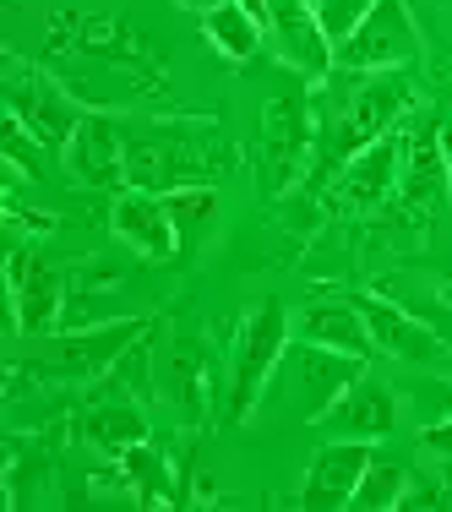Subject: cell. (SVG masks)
I'll list each match as a JSON object with an SVG mask.
<instances>
[{"label":"cell","mask_w":452,"mask_h":512,"mask_svg":"<svg viewBox=\"0 0 452 512\" xmlns=\"http://www.w3.org/2000/svg\"><path fill=\"white\" fill-rule=\"evenodd\" d=\"M311 6H316V22H322V33L333 39V50H338V44H344L349 33L376 11V0H311Z\"/></svg>","instance_id":"cell-25"},{"label":"cell","mask_w":452,"mask_h":512,"mask_svg":"<svg viewBox=\"0 0 452 512\" xmlns=\"http://www.w3.org/2000/svg\"><path fill=\"white\" fill-rule=\"evenodd\" d=\"M126 180L142 191H175V186H207L213 164L191 148L186 131L175 126H148L137 137H126Z\"/></svg>","instance_id":"cell-2"},{"label":"cell","mask_w":452,"mask_h":512,"mask_svg":"<svg viewBox=\"0 0 452 512\" xmlns=\"http://www.w3.org/2000/svg\"><path fill=\"white\" fill-rule=\"evenodd\" d=\"M420 55V33H414V17L403 0H376V11L338 44V71H398Z\"/></svg>","instance_id":"cell-5"},{"label":"cell","mask_w":452,"mask_h":512,"mask_svg":"<svg viewBox=\"0 0 452 512\" xmlns=\"http://www.w3.org/2000/svg\"><path fill=\"white\" fill-rule=\"evenodd\" d=\"M278 371L289 376V393H295V414H300V420H322V414L365 376V360L360 355H338V349H322V344H305V338H300V344L284 349Z\"/></svg>","instance_id":"cell-3"},{"label":"cell","mask_w":452,"mask_h":512,"mask_svg":"<svg viewBox=\"0 0 452 512\" xmlns=\"http://www.w3.org/2000/svg\"><path fill=\"white\" fill-rule=\"evenodd\" d=\"M409 109V82L403 77H371V82H354V99L338 109L333 120V158L338 164H349L360 148H371L376 137H387V131L398 126V115Z\"/></svg>","instance_id":"cell-6"},{"label":"cell","mask_w":452,"mask_h":512,"mask_svg":"<svg viewBox=\"0 0 452 512\" xmlns=\"http://www.w3.org/2000/svg\"><path fill=\"white\" fill-rule=\"evenodd\" d=\"M66 175L77 186H126V131L109 115H82L66 148Z\"/></svg>","instance_id":"cell-12"},{"label":"cell","mask_w":452,"mask_h":512,"mask_svg":"<svg viewBox=\"0 0 452 512\" xmlns=\"http://www.w3.org/2000/svg\"><path fill=\"white\" fill-rule=\"evenodd\" d=\"M11 306H17V333L39 338L66 322V273L55 262H33L22 246H11Z\"/></svg>","instance_id":"cell-8"},{"label":"cell","mask_w":452,"mask_h":512,"mask_svg":"<svg viewBox=\"0 0 452 512\" xmlns=\"http://www.w3.org/2000/svg\"><path fill=\"white\" fill-rule=\"evenodd\" d=\"M186 11H213V6H224V0H180Z\"/></svg>","instance_id":"cell-28"},{"label":"cell","mask_w":452,"mask_h":512,"mask_svg":"<svg viewBox=\"0 0 452 512\" xmlns=\"http://www.w3.org/2000/svg\"><path fill=\"white\" fill-rule=\"evenodd\" d=\"M360 311H365V327H371L376 349L393 360H409V365H425V360H442L452 355V344L436 327H425L414 311H403L398 300H382V295H360Z\"/></svg>","instance_id":"cell-13"},{"label":"cell","mask_w":452,"mask_h":512,"mask_svg":"<svg viewBox=\"0 0 452 512\" xmlns=\"http://www.w3.org/2000/svg\"><path fill=\"white\" fill-rule=\"evenodd\" d=\"M82 436L93 447H104V453H131L137 442H148V420L131 404H99L82 414Z\"/></svg>","instance_id":"cell-20"},{"label":"cell","mask_w":452,"mask_h":512,"mask_svg":"<svg viewBox=\"0 0 452 512\" xmlns=\"http://www.w3.org/2000/svg\"><path fill=\"white\" fill-rule=\"evenodd\" d=\"M202 28H207V39H213V50L229 55V60H251L256 44H262V17H251L240 0H224V6L202 11Z\"/></svg>","instance_id":"cell-19"},{"label":"cell","mask_w":452,"mask_h":512,"mask_svg":"<svg viewBox=\"0 0 452 512\" xmlns=\"http://www.w3.org/2000/svg\"><path fill=\"white\" fill-rule=\"evenodd\" d=\"M289 349V316L278 300H262L246 327H240V344H235V387H229V420H251L256 398L267 393V382H273L278 360H284Z\"/></svg>","instance_id":"cell-1"},{"label":"cell","mask_w":452,"mask_h":512,"mask_svg":"<svg viewBox=\"0 0 452 512\" xmlns=\"http://www.w3.org/2000/svg\"><path fill=\"white\" fill-rule=\"evenodd\" d=\"M137 338H148V322H104V327H71L66 338L50 349L44 360L28 365V376H60V382H93V376H109L115 360L126 355Z\"/></svg>","instance_id":"cell-4"},{"label":"cell","mask_w":452,"mask_h":512,"mask_svg":"<svg viewBox=\"0 0 452 512\" xmlns=\"http://www.w3.org/2000/svg\"><path fill=\"white\" fill-rule=\"evenodd\" d=\"M447 186H452V137H447Z\"/></svg>","instance_id":"cell-30"},{"label":"cell","mask_w":452,"mask_h":512,"mask_svg":"<svg viewBox=\"0 0 452 512\" xmlns=\"http://www.w3.org/2000/svg\"><path fill=\"white\" fill-rule=\"evenodd\" d=\"M120 463H126V480H131V491H137L142 507H169V502H180V485L169 480V463H164V453H158V447L137 442L131 453H120Z\"/></svg>","instance_id":"cell-21"},{"label":"cell","mask_w":452,"mask_h":512,"mask_svg":"<svg viewBox=\"0 0 452 512\" xmlns=\"http://www.w3.org/2000/svg\"><path fill=\"white\" fill-rule=\"evenodd\" d=\"M0 142H6V164H11V175H44V153H50V148H44V142L33 137V131L22 126L17 115L6 120V137H0Z\"/></svg>","instance_id":"cell-26"},{"label":"cell","mask_w":452,"mask_h":512,"mask_svg":"<svg viewBox=\"0 0 452 512\" xmlns=\"http://www.w3.org/2000/svg\"><path fill=\"white\" fill-rule=\"evenodd\" d=\"M262 131H267V180L262 186L273 191H289L311 153V120H305V104L300 99H273L262 115Z\"/></svg>","instance_id":"cell-15"},{"label":"cell","mask_w":452,"mask_h":512,"mask_svg":"<svg viewBox=\"0 0 452 512\" xmlns=\"http://www.w3.org/2000/svg\"><path fill=\"white\" fill-rule=\"evenodd\" d=\"M6 99H11V115H17L22 126H28L33 137L44 142V148H66V142H71V131L82 126V109H77V99H71L66 88H55L50 77H33V71H17V77H11V88H6Z\"/></svg>","instance_id":"cell-10"},{"label":"cell","mask_w":452,"mask_h":512,"mask_svg":"<svg viewBox=\"0 0 452 512\" xmlns=\"http://www.w3.org/2000/svg\"><path fill=\"white\" fill-rule=\"evenodd\" d=\"M398 169H403V137H398V131H387V137H376L371 148H360L344 164L333 202L344 207V213H371V207H382L387 197H393Z\"/></svg>","instance_id":"cell-11"},{"label":"cell","mask_w":452,"mask_h":512,"mask_svg":"<svg viewBox=\"0 0 452 512\" xmlns=\"http://www.w3.org/2000/svg\"><path fill=\"white\" fill-rule=\"evenodd\" d=\"M267 33H273L278 55H284L300 77L322 82L327 71L338 66V50L322 33V22H316L311 0H267Z\"/></svg>","instance_id":"cell-9"},{"label":"cell","mask_w":452,"mask_h":512,"mask_svg":"<svg viewBox=\"0 0 452 512\" xmlns=\"http://www.w3.org/2000/svg\"><path fill=\"white\" fill-rule=\"evenodd\" d=\"M300 338L305 344H322V349H338V355H360V360L376 349L360 300H322V306H311L300 316Z\"/></svg>","instance_id":"cell-17"},{"label":"cell","mask_w":452,"mask_h":512,"mask_svg":"<svg viewBox=\"0 0 452 512\" xmlns=\"http://www.w3.org/2000/svg\"><path fill=\"white\" fill-rule=\"evenodd\" d=\"M425 453H436V458H452V420H436V425H425Z\"/></svg>","instance_id":"cell-27"},{"label":"cell","mask_w":452,"mask_h":512,"mask_svg":"<svg viewBox=\"0 0 452 512\" xmlns=\"http://www.w3.org/2000/svg\"><path fill=\"white\" fill-rule=\"evenodd\" d=\"M442 186H447V137L436 131V120H420L403 137V202L425 207Z\"/></svg>","instance_id":"cell-18"},{"label":"cell","mask_w":452,"mask_h":512,"mask_svg":"<svg viewBox=\"0 0 452 512\" xmlns=\"http://www.w3.org/2000/svg\"><path fill=\"white\" fill-rule=\"evenodd\" d=\"M371 458H376V447L365 436H344V442L316 447L311 469H305V485H300V507H311V512L349 507L360 480H365V469H371Z\"/></svg>","instance_id":"cell-7"},{"label":"cell","mask_w":452,"mask_h":512,"mask_svg":"<svg viewBox=\"0 0 452 512\" xmlns=\"http://www.w3.org/2000/svg\"><path fill=\"white\" fill-rule=\"evenodd\" d=\"M322 425L338 431V436H365V442H376V436H387L398 425V404H393V393H387L382 382L360 376V382L322 414Z\"/></svg>","instance_id":"cell-16"},{"label":"cell","mask_w":452,"mask_h":512,"mask_svg":"<svg viewBox=\"0 0 452 512\" xmlns=\"http://www.w3.org/2000/svg\"><path fill=\"white\" fill-rule=\"evenodd\" d=\"M240 6H246L251 17H262V22H267V0H240Z\"/></svg>","instance_id":"cell-29"},{"label":"cell","mask_w":452,"mask_h":512,"mask_svg":"<svg viewBox=\"0 0 452 512\" xmlns=\"http://www.w3.org/2000/svg\"><path fill=\"white\" fill-rule=\"evenodd\" d=\"M169 398L186 420H202V404H207V365H202V349L180 338L175 344V376H169Z\"/></svg>","instance_id":"cell-23"},{"label":"cell","mask_w":452,"mask_h":512,"mask_svg":"<svg viewBox=\"0 0 452 512\" xmlns=\"http://www.w3.org/2000/svg\"><path fill=\"white\" fill-rule=\"evenodd\" d=\"M109 224H115V235L137 256H148V262H169V256L180 251V229H175V218H169V207L158 191H142V186L120 191Z\"/></svg>","instance_id":"cell-14"},{"label":"cell","mask_w":452,"mask_h":512,"mask_svg":"<svg viewBox=\"0 0 452 512\" xmlns=\"http://www.w3.org/2000/svg\"><path fill=\"white\" fill-rule=\"evenodd\" d=\"M403 496H409V469H403L398 458L376 453L349 507H360V512H393V507H403Z\"/></svg>","instance_id":"cell-22"},{"label":"cell","mask_w":452,"mask_h":512,"mask_svg":"<svg viewBox=\"0 0 452 512\" xmlns=\"http://www.w3.org/2000/svg\"><path fill=\"white\" fill-rule=\"evenodd\" d=\"M164 207H169V218H175L180 240H186L218 213V191L213 186H175V191H164Z\"/></svg>","instance_id":"cell-24"}]
</instances>
